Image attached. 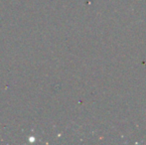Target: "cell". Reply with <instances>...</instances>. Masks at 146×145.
Masks as SVG:
<instances>
[{
	"mask_svg": "<svg viewBox=\"0 0 146 145\" xmlns=\"http://www.w3.org/2000/svg\"><path fill=\"white\" fill-rule=\"evenodd\" d=\"M29 141L34 142V141H35V138H34V137H30V138H29Z\"/></svg>",
	"mask_w": 146,
	"mask_h": 145,
	"instance_id": "1",
	"label": "cell"
}]
</instances>
